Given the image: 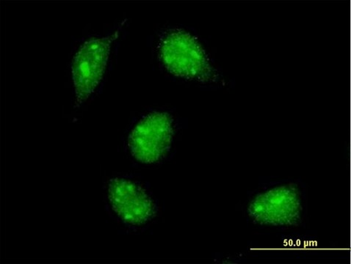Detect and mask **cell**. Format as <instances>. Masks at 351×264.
<instances>
[{
    "label": "cell",
    "instance_id": "cell-3",
    "mask_svg": "<svg viewBox=\"0 0 351 264\" xmlns=\"http://www.w3.org/2000/svg\"><path fill=\"white\" fill-rule=\"evenodd\" d=\"M119 32L107 37L91 38L81 47L72 63V77L77 107L84 104L93 94L104 76L111 44Z\"/></svg>",
    "mask_w": 351,
    "mask_h": 264
},
{
    "label": "cell",
    "instance_id": "cell-1",
    "mask_svg": "<svg viewBox=\"0 0 351 264\" xmlns=\"http://www.w3.org/2000/svg\"><path fill=\"white\" fill-rule=\"evenodd\" d=\"M158 53L170 73L201 83L211 82L215 73L198 40L180 29H171L160 38Z\"/></svg>",
    "mask_w": 351,
    "mask_h": 264
},
{
    "label": "cell",
    "instance_id": "cell-4",
    "mask_svg": "<svg viewBox=\"0 0 351 264\" xmlns=\"http://www.w3.org/2000/svg\"><path fill=\"white\" fill-rule=\"evenodd\" d=\"M173 120L166 113L144 116L129 137L131 155L144 164H153L166 157L172 143Z\"/></svg>",
    "mask_w": 351,
    "mask_h": 264
},
{
    "label": "cell",
    "instance_id": "cell-2",
    "mask_svg": "<svg viewBox=\"0 0 351 264\" xmlns=\"http://www.w3.org/2000/svg\"><path fill=\"white\" fill-rule=\"evenodd\" d=\"M108 200L114 214L123 224L141 228L157 214V205L149 191L138 181L128 178L111 179Z\"/></svg>",
    "mask_w": 351,
    "mask_h": 264
}]
</instances>
